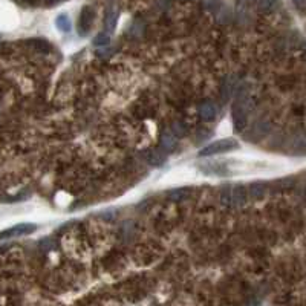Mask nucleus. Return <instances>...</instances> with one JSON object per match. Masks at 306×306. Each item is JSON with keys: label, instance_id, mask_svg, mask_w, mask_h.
Here are the masks:
<instances>
[{"label": "nucleus", "instance_id": "nucleus-1", "mask_svg": "<svg viewBox=\"0 0 306 306\" xmlns=\"http://www.w3.org/2000/svg\"><path fill=\"white\" fill-rule=\"evenodd\" d=\"M238 149V143L233 141V139H221V141H216V143H211L210 146L204 147L199 155L201 156H211V155H221V153H225V152H230V150H234Z\"/></svg>", "mask_w": 306, "mask_h": 306}, {"label": "nucleus", "instance_id": "nucleus-2", "mask_svg": "<svg viewBox=\"0 0 306 306\" xmlns=\"http://www.w3.org/2000/svg\"><path fill=\"white\" fill-rule=\"evenodd\" d=\"M95 18V12L90 6H84L80 12V18H78V32L80 35H86L93 23Z\"/></svg>", "mask_w": 306, "mask_h": 306}, {"label": "nucleus", "instance_id": "nucleus-3", "mask_svg": "<svg viewBox=\"0 0 306 306\" xmlns=\"http://www.w3.org/2000/svg\"><path fill=\"white\" fill-rule=\"evenodd\" d=\"M35 231V225L34 224H20L15 227H11L5 231H0V241L2 239H9V238H17V236H23V234H29Z\"/></svg>", "mask_w": 306, "mask_h": 306}, {"label": "nucleus", "instance_id": "nucleus-4", "mask_svg": "<svg viewBox=\"0 0 306 306\" xmlns=\"http://www.w3.org/2000/svg\"><path fill=\"white\" fill-rule=\"evenodd\" d=\"M116 20H118V9L110 5L107 9H106V17H104V25L107 28L109 32H113L115 31V26H116Z\"/></svg>", "mask_w": 306, "mask_h": 306}, {"label": "nucleus", "instance_id": "nucleus-5", "mask_svg": "<svg viewBox=\"0 0 306 306\" xmlns=\"http://www.w3.org/2000/svg\"><path fill=\"white\" fill-rule=\"evenodd\" d=\"M247 195L248 192L245 190V187L238 185L234 187V192H231V202L236 205H244L247 202Z\"/></svg>", "mask_w": 306, "mask_h": 306}, {"label": "nucleus", "instance_id": "nucleus-6", "mask_svg": "<svg viewBox=\"0 0 306 306\" xmlns=\"http://www.w3.org/2000/svg\"><path fill=\"white\" fill-rule=\"evenodd\" d=\"M279 0H257V9L262 14H271L277 9Z\"/></svg>", "mask_w": 306, "mask_h": 306}, {"label": "nucleus", "instance_id": "nucleus-7", "mask_svg": "<svg viewBox=\"0 0 306 306\" xmlns=\"http://www.w3.org/2000/svg\"><path fill=\"white\" fill-rule=\"evenodd\" d=\"M199 113H201V116H202L205 121H211V120H215V116H216V110H215V106H213L211 103H204V104L199 107Z\"/></svg>", "mask_w": 306, "mask_h": 306}, {"label": "nucleus", "instance_id": "nucleus-8", "mask_svg": "<svg viewBox=\"0 0 306 306\" xmlns=\"http://www.w3.org/2000/svg\"><path fill=\"white\" fill-rule=\"evenodd\" d=\"M267 193V184L265 182H254L250 185V195L254 198V199H261L264 198Z\"/></svg>", "mask_w": 306, "mask_h": 306}, {"label": "nucleus", "instance_id": "nucleus-9", "mask_svg": "<svg viewBox=\"0 0 306 306\" xmlns=\"http://www.w3.org/2000/svg\"><path fill=\"white\" fill-rule=\"evenodd\" d=\"M55 23H57V26H58L61 31H64V32L70 29V21H69V18H67L64 14H61V15L57 18V21H55Z\"/></svg>", "mask_w": 306, "mask_h": 306}, {"label": "nucleus", "instance_id": "nucleus-10", "mask_svg": "<svg viewBox=\"0 0 306 306\" xmlns=\"http://www.w3.org/2000/svg\"><path fill=\"white\" fill-rule=\"evenodd\" d=\"M93 44H97V46H106V44H109V35H106V34H98V35L93 38Z\"/></svg>", "mask_w": 306, "mask_h": 306}, {"label": "nucleus", "instance_id": "nucleus-11", "mask_svg": "<svg viewBox=\"0 0 306 306\" xmlns=\"http://www.w3.org/2000/svg\"><path fill=\"white\" fill-rule=\"evenodd\" d=\"M221 202L224 204V205H228V204H233L231 202V192H230V189L227 190H224V192H221Z\"/></svg>", "mask_w": 306, "mask_h": 306}, {"label": "nucleus", "instance_id": "nucleus-12", "mask_svg": "<svg viewBox=\"0 0 306 306\" xmlns=\"http://www.w3.org/2000/svg\"><path fill=\"white\" fill-rule=\"evenodd\" d=\"M162 144L166 146V147H169V149H172L173 147V138H172V135L170 133H164V136H162Z\"/></svg>", "mask_w": 306, "mask_h": 306}, {"label": "nucleus", "instance_id": "nucleus-13", "mask_svg": "<svg viewBox=\"0 0 306 306\" xmlns=\"http://www.w3.org/2000/svg\"><path fill=\"white\" fill-rule=\"evenodd\" d=\"M299 9H306V0H293Z\"/></svg>", "mask_w": 306, "mask_h": 306}, {"label": "nucleus", "instance_id": "nucleus-14", "mask_svg": "<svg viewBox=\"0 0 306 306\" xmlns=\"http://www.w3.org/2000/svg\"><path fill=\"white\" fill-rule=\"evenodd\" d=\"M302 196H303V199H305V202H306V185H305V189H303V192H302Z\"/></svg>", "mask_w": 306, "mask_h": 306}]
</instances>
